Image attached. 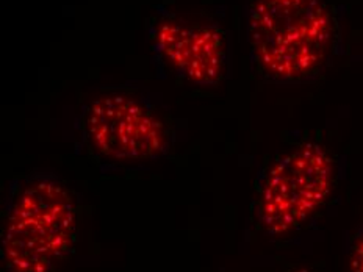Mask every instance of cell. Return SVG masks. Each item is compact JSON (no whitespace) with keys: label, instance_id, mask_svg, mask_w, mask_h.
Returning <instances> with one entry per match:
<instances>
[{"label":"cell","instance_id":"1","mask_svg":"<svg viewBox=\"0 0 363 272\" xmlns=\"http://www.w3.org/2000/svg\"><path fill=\"white\" fill-rule=\"evenodd\" d=\"M77 237V207L63 181L35 174L13 186L2 229L6 272H55Z\"/></svg>","mask_w":363,"mask_h":272},{"label":"cell","instance_id":"2","mask_svg":"<svg viewBox=\"0 0 363 272\" xmlns=\"http://www.w3.org/2000/svg\"><path fill=\"white\" fill-rule=\"evenodd\" d=\"M334 24L321 0H254L249 41L255 63L269 79L298 81L326 60Z\"/></svg>","mask_w":363,"mask_h":272},{"label":"cell","instance_id":"3","mask_svg":"<svg viewBox=\"0 0 363 272\" xmlns=\"http://www.w3.org/2000/svg\"><path fill=\"white\" fill-rule=\"evenodd\" d=\"M335 172L334 158L320 142H302L282 154L259 186L255 213L260 229L271 237L299 229L328 200Z\"/></svg>","mask_w":363,"mask_h":272},{"label":"cell","instance_id":"4","mask_svg":"<svg viewBox=\"0 0 363 272\" xmlns=\"http://www.w3.org/2000/svg\"><path fill=\"white\" fill-rule=\"evenodd\" d=\"M85 133L97 152L113 160H149L168 147L160 118L128 96H105L91 103L85 113Z\"/></svg>","mask_w":363,"mask_h":272},{"label":"cell","instance_id":"5","mask_svg":"<svg viewBox=\"0 0 363 272\" xmlns=\"http://www.w3.org/2000/svg\"><path fill=\"white\" fill-rule=\"evenodd\" d=\"M152 49L182 79L199 86H215L223 79L225 44L219 28L162 19L150 32Z\"/></svg>","mask_w":363,"mask_h":272},{"label":"cell","instance_id":"6","mask_svg":"<svg viewBox=\"0 0 363 272\" xmlns=\"http://www.w3.org/2000/svg\"><path fill=\"white\" fill-rule=\"evenodd\" d=\"M347 268H350V272H363V222L355 230L351 239Z\"/></svg>","mask_w":363,"mask_h":272},{"label":"cell","instance_id":"7","mask_svg":"<svg viewBox=\"0 0 363 272\" xmlns=\"http://www.w3.org/2000/svg\"><path fill=\"white\" fill-rule=\"evenodd\" d=\"M290 272H315V271L307 269V268H301V269H293V271H290Z\"/></svg>","mask_w":363,"mask_h":272}]
</instances>
